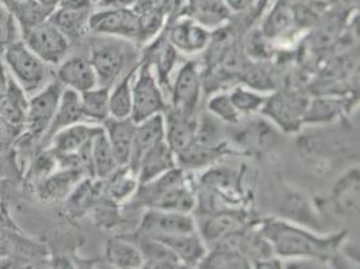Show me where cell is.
Listing matches in <instances>:
<instances>
[{
    "mask_svg": "<svg viewBox=\"0 0 360 269\" xmlns=\"http://www.w3.org/2000/svg\"><path fill=\"white\" fill-rule=\"evenodd\" d=\"M259 232L271 244L276 256L319 263L332 260L345 239V230L323 236L283 218L262 221Z\"/></svg>",
    "mask_w": 360,
    "mask_h": 269,
    "instance_id": "6da1fadb",
    "label": "cell"
},
{
    "mask_svg": "<svg viewBox=\"0 0 360 269\" xmlns=\"http://www.w3.org/2000/svg\"><path fill=\"white\" fill-rule=\"evenodd\" d=\"M137 201L147 209L175 210L191 213L195 210L196 196L184 177V170L175 167L147 183H140Z\"/></svg>",
    "mask_w": 360,
    "mask_h": 269,
    "instance_id": "7a4b0ae2",
    "label": "cell"
},
{
    "mask_svg": "<svg viewBox=\"0 0 360 269\" xmlns=\"http://www.w3.org/2000/svg\"><path fill=\"white\" fill-rule=\"evenodd\" d=\"M135 57V46L128 39L105 37L96 39L90 46V63L101 87L115 85Z\"/></svg>",
    "mask_w": 360,
    "mask_h": 269,
    "instance_id": "3957f363",
    "label": "cell"
},
{
    "mask_svg": "<svg viewBox=\"0 0 360 269\" xmlns=\"http://www.w3.org/2000/svg\"><path fill=\"white\" fill-rule=\"evenodd\" d=\"M1 56L7 70L26 93H32L44 85L46 63L23 41L18 39L7 46Z\"/></svg>",
    "mask_w": 360,
    "mask_h": 269,
    "instance_id": "277c9868",
    "label": "cell"
},
{
    "mask_svg": "<svg viewBox=\"0 0 360 269\" xmlns=\"http://www.w3.org/2000/svg\"><path fill=\"white\" fill-rule=\"evenodd\" d=\"M308 101L300 92L280 90L266 97L259 113L286 134L296 132L304 124Z\"/></svg>",
    "mask_w": 360,
    "mask_h": 269,
    "instance_id": "5b68a950",
    "label": "cell"
},
{
    "mask_svg": "<svg viewBox=\"0 0 360 269\" xmlns=\"http://www.w3.org/2000/svg\"><path fill=\"white\" fill-rule=\"evenodd\" d=\"M132 82V115L135 123L148 119L153 115L165 113L167 111L163 92L159 81L153 75L150 61L140 65L137 75H134Z\"/></svg>",
    "mask_w": 360,
    "mask_h": 269,
    "instance_id": "8992f818",
    "label": "cell"
},
{
    "mask_svg": "<svg viewBox=\"0 0 360 269\" xmlns=\"http://www.w3.org/2000/svg\"><path fill=\"white\" fill-rule=\"evenodd\" d=\"M22 38L31 51L46 65H60L66 58L70 49V41L49 19L22 31Z\"/></svg>",
    "mask_w": 360,
    "mask_h": 269,
    "instance_id": "52a82bcc",
    "label": "cell"
},
{
    "mask_svg": "<svg viewBox=\"0 0 360 269\" xmlns=\"http://www.w3.org/2000/svg\"><path fill=\"white\" fill-rule=\"evenodd\" d=\"M63 89L65 87L58 80H56L29 99V108L25 121V134L34 140L45 137L50 124L56 116Z\"/></svg>",
    "mask_w": 360,
    "mask_h": 269,
    "instance_id": "ba28073f",
    "label": "cell"
},
{
    "mask_svg": "<svg viewBox=\"0 0 360 269\" xmlns=\"http://www.w3.org/2000/svg\"><path fill=\"white\" fill-rule=\"evenodd\" d=\"M136 232L153 239L191 233L196 232L195 218L191 215V213L175 210L147 209Z\"/></svg>",
    "mask_w": 360,
    "mask_h": 269,
    "instance_id": "9c48e42d",
    "label": "cell"
},
{
    "mask_svg": "<svg viewBox=\"0 0 360 269\" xmlns=\"http://www.w3.org/2000/svg\"><path fill=\"white\" fill-rule=\"evenodd\" d=\"M89 30L98 35L131 41L141 35L143 22L140 16L131 10L113 8L90 14Z\"/></svg>",
    "mask_w": 360,
    "mask_h": 269,
    "instance_id": "30bf717a",
    "label": "cell"
},
{
    "mask_svg": "<svg viewBox=\"0 0 360 269\" xmlns=\"http://www.w3.org/2000/svg\"><path fill=\"white\" fill-rule=\"evenodd\" d=\"M196 223V232L206 245H212L227 236L246 229V215L238 209L218 210L207 215H200Z\"/></svg>",
    "mask_w": 360,
    "mask_h": 269,
    "instance_id": "8fae6325",
    "label": "cell"
},
{
    "mask_svg": "<svg viewBox=\"0 0 360 269\" xmlns=\"http://www.w3.org/2000/svg\"><path fill=\"white\" fill-rule=\"evenodd\" d=\"M200 89L202 80L198 63L188 61L175 75L172 85V108L186 113H195L200 99Z\"/></svg>",
    "mask_w": 360,
    "mask_h": 269,
    "instance_id": "7c38bea8",
    "label": "cell"
},
{
    "mask_svg": "<svg viewBox=\"0 0 360 269\" xmlns=\"http://www.w3.org/2000/svg\"><path fill=\"white\" fill-rule=\"evenodd\" d=\"M165 143L175 155L187 150L196 142L198 118L195 113H186L178 109L165 112Z\"/></svg>",
    "mask_w": 360,
    "mask_h": 269,
    "instance_id": "4fadbf2b",
    "label": "cell"
},
{
    "mask_svg": "<svg viewBox=\"0 0 360 269\" xmlns=\"http://www.w3.org/2000/svg\"><path fill=\"white\" fill-rule=\"evenodd\" d=\"M85 175L88 174L81 168H58L35 187V193L42 202L62 201L75 192Z\"/></svg>",
    "mask_w": 360,
    "mask_h": 269,
    "instance_id": "5bb4252c",
    "label": "cell"
},
{
    "mask_svg": "<svg viewBox=\"0 0 360 269\" xmlns=\"http://www.w3.org/2000/svg\"><path fill=\"white\" fill-rule=\"evenodd\" d=\"M57 80L65 88L78 93L98 87V78L89 58L82 56H75L62 61L57 70Z\"/></svg>",
    "mask_w": 360,
    "mask_h": 269,
    "instance_id": "9a60e30c",
    "label": "cell"
},
{
    "mask_svg": "<svg viewBox=\"0 0 360 269\" xmlns=\"http://www.w3.org/2000/svg\"><path fill=\"white\" fill-rule=\"evenodd\" d=\"M210 39V31L195 19H181L176 22L168 35V42L176 50L187 54L207 49Z\"/></svg>",
    "mask_w": 360,
    "mask_h": 269,
    "instance_id": "2e32d148",
    "label": "cell"
},
{
    "mask_svg": "<svg viewBox=\"0 0 360 269\" xmlns=\"http://www.w3.org/2000/svg\"><path fill=\"white\" fill-rule=\"evenodd\" d=\"M165 139V113L153 115L148 119L136 123L132 155L128 167L135 173L141 156L153 147L155 144L163 142Z\"/></svg>",
    "mask_w": 360,
    "mask_h": 269,
    "instance_id": "e0dca14e",
    "label": "cell"
},
{
    "mask_svg": "<svg viewBox=\"0 0 360 269\" xmlns=\"http://www.w3.org/2000/svg\"><path fill=\"white\" fill-rule=\"evenodd\" d=\"M125 237L131 239L139 248L143 257V268L174 269L183 267L175 254L162 241L139 232Z\"/></svg>",
    "mask_w": 360,
    "mask_h": 269,
    "instance_id": "ac0fdd59",
    "label": "cell"
},
{
    "mask_svg": "<svg viewBox=\"0 0 360 269\" xmlns=\"http://www.w3.org/2000/svg\"><path fill=\"white\" fill-rule=\"evenodd\" d=\"M175 167H178L176 156L174 151L165 143V140H163L150 147V150L141 156L139 165L136 167L135 174L140 184L156 180Z\"/></svg>",
    "mask_w": 360,
    "mask_h": 269,
    "instance_id": "d6986e66",
    "label": "cell"
},
{
    "mask_svg": "<svg viewBox=\"0 0 360 269\" xmlns=\"http://www.w3.org/2000/svg\"><path fill=\"white\" fill-rule=\"evenodd\" d=\"M135 125V121L131 118L124 120L108 118L103 123V128L105 131L106 137L110 143V147L119 167H128L129 165L131 155H132Z\"/></svg>",
    "mask_w": 360,
    "mask_h": 269,
    "instance_id": "ffe728a7",
    "label": "cell"
},
{
    "mask_svg": "<svg viewBox=\"0 0 360 269\" xmlns=\"http://www.w3.org/2000/svg\"><path fill=\"white\" fill-rule=\"evenodd\" d=\"M100 128V125H91L90 123H78L66 127L51 137V150L60 155H78V152L93 140Z\"/></svg>",
    "mask_w": 360,
    "mask_h": 269,
    "instance_id": "44dd1931",
    "label": "cell"
},
{
    "mask_svg": "<svg viewBox=\"0 0 360 269\" xmlns=\"http://www.w3.org/2000/svg\"><path fill=\"white\" fill-rule=\"evenodd\" d=\"M165 244L178 257L183 267H196L207 254V245L198 232L156 239Z\"/></svg>",
    "mask_w": 360,
    "mask_h": 269,
    "instance_id": "7402d4cb",
    "label": "cell"
},
{
    "mask_svg": "<svg viewBox=\"0 0 360 269\" xmlns=\"http://www.w3.org/2000/svg\"><path fill=\"white\" fill-rule=\"evenodd\" d=\"M78 123H88L84 116L82 112V105H81V96L78 92L69 88H65L62 94H60V104L57 108L56 116L50 124V128L47 131L44 140L46 143H50L51 137L60 130L75 125Z\"/></svg>",
    "mask_w": 360,
    "mask_h": 269,
    "instance_id": "603a6c76",
    "label": "cell"
},
{
    "mask_svg": "<svg viewBox=\"0 0 360 269\" xmlns=\"http://www.w3.org/2000/svg\"><path fill=\"white\" fill-rule=\"evenodd\" d=\"M90 8L88 7H58L49 20L60 29L66 38L75 39L89 29Z\"/></svg>",
    "mask_w": 360,
    "mask_h": 269,
    "instance_id": "cb8c5ba5",
    "label": "cell"
},
{
    "mask_svg": "<svg viewBox=\"0 0 360 269\" xmlns=\"http://www.w3.org/2000/svg\"><path fill=\"white\" fill-rule=\"evenodd\" d=\"M29 108L27 93L10 75L7 89L0 99V116L14 124L25 125Z\"/></svg>",
    "mask_w": 360,
    "mask_h": 269,
    "instance_id": "d4e9b609",
    "label": "cell"
},
{
    "mask_svg": "<svg viewBox=\"0 0 360 269\" xmlns=\"http://www.w3.org/2000/svg\"><path fill=\"white\" fill-rule=\"evenodd\" d=\"M90 159L93 177L98 180H108L119 168L103 125L93 137Z\"/></svg>",
    "mask_w": 360,
    "mask_h": 269,
    "instance_id": "484cf974",
    "label": "cell"
},
{
    "mask_svg": "<svg viewBox=\"0 0 360 269\" xmlns=\"http://www.w3.org/2000/svg\"><path fill=\"white\" fill-rule=\"evenodd\" d=\"M105 254L108 263L115 268H143V257L139 248L125 236L109 239L106 242Z\"/></svg>",
    "mask_w": 360,
    "mask_h": 269,
    "instance_id": "4316f807",
    "label": "cell"
},
{
    "mask_svg": "<svg viewBox=\"0 0 360 269\" xmlns=\"http://www.w3.org/2000/svg\"><path fill=\"white\" fill-rule=\"evenodd\" d=\"M225 154L222 146H206L195 142L176 156V165L181 170H199L214 165Z\"/></svg>",
    "mask_w": 360,
    "mask_h": 269,
    "instance_id": "83f0119b",
    "label": "cell"
},
{
    "mask_svg": "<svg viewBox=\"0 0 360 269\" xmlns=\"http://www.w3.org/2000/svg\"><path fill=\"white\" fill-rule=\"evenodd\" d=\"M135 70L120 78L109 93V118L129 119L132 115V80Z\"/></svg>",
    "mask_w": 360,
    "mask_h": 269,
    "instance_id": "f1b7e54d",
    "label": "cell"
},
{
    "mask_svg": "<svg viewBox=\"0 0 360 269\" xmlns=\"http://www.w3.org/2000/svg\"><path fill=\"white\" fill-rule=\"evenodd\" d=\"M109 87H96L79 93L85 120L90 124L104 123L109 118Z\"/></svg>",
    "mask_w": 360,
    "mask_h": 269,
    "instance_id": "f546056e",
    "label": "cell"
},
{
    "mask_svg": "<svg viewBox=\"0 0 360 269\" xmlns=\"http://www.w3.org/2000/svg\"><path fill=\"white\" fill-rule=\"evenodd\" d=\"M343 101L336 97H316L308 101L304 124H330L342 115Z\"/></svg>",
    "mask_w": 360,
    "mask_h": 269,
    "instance_id": "4dcf8cb0",
    "label": "cell"
},
{
    "mask_svg": "<svg viewBox=\"0 0 360 269\" xmlns=\"http://www.w3.org/2000/svg\"><path fill=\"white\" fill-rule=\"evenodd\" d=\"M335 206L345 214L359 210V170H352L343 177L333 193Z\"/></svg>",
    "mask_w": 360,
    "mask_h": 269,
    "instance_id": "1f68e13d",
    "label": "cell"
},
{
    "mask_svg": "<svg viewBox=\"0 0 360 269\" xmlns=\"http://www.w3.org/2000/svg\"><path fill=\"white\" fill-rule=\"evenodd\" d=\"M203 182L206 189L219 195L224 201L234 199L237 195L240 194V190L238 189L240 177L233 170H229V168L210 170L203 177Z\"/></svg>",
    "mask_w": 360,
    "mask_h": 269,
    "instance_id": "d6a6232c",
    "label": "cell"
},
{
    "mask_svg": "<svg viewBox=\"0 0 360 269\" xmlns=\"http://www.w3.org/2000/svg\"><path fill=\"white\" fill-rule=\"evenodd\" d=\"M139 187V180L129 167H119L108 178V194L115 202H122L135 194Z\"/></svg>",
    "mask_w": 360,
    "mask_h": 269,
    "instance_id": "836d02e7",
    "label": "cell"
},
{
    "mask_svg": "<svg viewBox=\"0 0 360 269\" xmlns=\"http://www.w3.org/2000/svg\"><path fill=\"white\" fill-rule=\"evenodd\" d=\"M194 19L205 27L219 25L227 18V8L224 0H190Z\"/></svg>",
    "mask_w": 360,
    "mask_h": 269,
    "instance_id": "e575fe53",
    "label": "cell"
},
{
    "mask_svg": "<svg viewBox=\"0 0 360 269\" xmlns=\"http://www.w3.org/2000/svg\"><path fill=\"white\" fill-rule=\"evenodd\" d=\"M252 264L238 252L222 248H212L205 256L199 267L202 268H249Z\"/></svg>",
    "mask_w": 360,
    "mask_h": 269,
    "instance_id": "d590c367",
    "label": "cell"
},
{
    "mask_svg": "<svg viewBox=\"0 0 360 269\" xmlns=\"http://www.w3.org/2000/svg\"><path fill=\"white\" fill-rule=\"evenodd\" d=\"M312 208L309 206L308 201L302 198V195L296 193H289L284 198L281 204V214L285 217L284 220L290 223H301L308 224L315 223L317 224L315 214H312Z\"/></svg>",
    "mask_w": 360,
    "mask_h": 269,
    "instance_id": "8d00e7d4",
    "label": "cell"
},
{
    "mask_svg": "<svg viewBox=\"0 0 360 269\" xmlns=\"http://www.w3.org/2000/svg\"><path fill=\"white\" fill-rule=\"evenodd\" d=\"M58 168L60 167H58L56 152L50 147L49 150L42 151L34 158L26 174V182L35 189L42 180H45L49 175H51Z\"/></svg>",
    "mask_w": 360,
    "mask_h": 269,
    "instance_id": "74e56055",
    "label": "cell"
},
{
    "mask_svg": "<svg viewBox=\"0 0 360 269\" xmlns=\"http://www.w3.org/2000/svg\"><path fill=\"white\" fill-rule=\"evenodd\" d=\"M293 22H295L293 10L289 7V4L286 1L281 0L271 10L270 15L268 16V19L265 22L264 31L269 38H276L289 30L290 26L293 25Z\"/></svg>",
    "mask_w": 360,
    "mask_h": 269,
    "instance_id": "f35d334b",
    "label": "cell"
},
{
    "mask_svg": "<svg viewBox=\"0 0 360 269\" xmlns=\"http://www.w3.org/2000/svg\"><path fill=\"white\" fill-rule=\"evenodd\" d=\"M176 51L178 50L167 41L158 46V49L153 50L152 58L147 60L150 61L152 66L156 68L162 85H169V75L176 63Z\"/></svg>",
    "mask_w": 360,
    "mask_h": 269,
    "instance_id": "ab89813d",
    "label": "cell"
},
{
    "mask_svg": "<svg viewBox=\"0 0 360 269\" xmlns=\"http://www.w3.org/2000/svg\"><path fill=\"white\" fill-rule=\"evenodd\" d=\"M224 128L221 120L212 116L210 112L205 113L200 119H198L196 128V142L206 146H222Z\"/></svg>",
    "mask_w": 360,
    "mask_h": 269,
    "instance_id": "60d3db41",
    "label": "cell"
},
{
    "mask_svg": "<svg viewBox=\"0 0 360 269\" xmlns=\"http://www.w3.org/2000/svg\"><path fill=\"white\" fill-rule=\"evenodd\" d=\"M229 96L236 109L240 112V115H250L259 112L266 100V96L258 93V90L246 89L242 87L236 88L231 93H229Z\"/></svg>",
    "mask_w": 360,
    "mask_h": 269,
    "instance_id": "b9f144b4",
    "label": "cell"
},
{
    "mask_svg": "<svg viewBox=\"0 0 360 269\" xmlns=\"http://www.w3.org/2000/svg\"><path fill=\"white\" fill-rule=\"evenodd\" d=\"M207 111L217 119L224 121L226 124L237 125L240 124V112L231 103L229 93H218L212 96L207 103Z\"/></svg>",
    "mask_w": 360,
    "mask_h": 269,
    "instance_id": "7bdbcfd3",
    "label": "cell"
},
{
    "mask_svg": "<svg viewBox=\"0 0 360 269\" xmlns=\"http://www.w3.org/2000/svg\"><path fill=\"white\" fill-rule=\"evenodd\" d=\"M19 30L15 16L0 1V56L7 46L19 39Z\"/></svg>",
    "mask_w": 360,
    "mask_h": 269,
    "instance_id": "ee69618b",
    "label": "cell"
},
{
    "mask_svg": "<svg viewBox=\"0 0 360 269\" xmlns=\"http://www.w3.org/2000/svg\"><path fill=\"white\" fill-rule=\"evenodd\" d=\"M25 134V125L14 124L0 116V152L13 150Z\"/></svg>",
    "mask_w": 360,
    "mask_h": 269,
    "instance_id": "f6af8a7d",
    "label": "cell"
},
{
    "mask_svg": "<svg viewBox=\"0 0 360 269\" xmlns=\"http://www.w3.org/2000/svg\"><path fill=\"white\" fill-rule=\"evenodd\" d=\"M20 177V165L16 162L14 149L0 152V180H16Z\"/></svg>",
    "mask_w": 360,
    "mask_h": 269,
    "instance_id": "bcb514c9",
    "label": "cell"
},
{
    "mask_svg": "<svg viewBox=\"0 0 360 269\" xmlns=\"http://www.w3.org/2000/svg\"><path fill=\"white\" fill-rule=\"evenodd\" d=\"M14 229H15V225L11 221L7 210L3 208V205H0V244L6 242L10 233L14 232Z\"/></svg>",
    "mask_w": 360,
    "mask_h": 269,
    "instance_id": "7dc6e473",
    "label": "cell"
},
{
    "mask_svg": "<svg viewBox=\"0 0 360 269\" xmlns=\"http://www.w3.org/2000/svg\"><path fill=\"white\" fill-rule=\"evenodd\" d=\"M8 80H10V75H8V70L4 65V62L0 60V99L1 96L4 94V92L7 89V84H8Z\"/></svg>",
    "mask_w": 360,
    "mask_h": 269,
    "instance_id": "c3c4849f",
    "label": "cell"
},
{
    "mask_svg": "<svg viewBox=\"0 0 360 269\" xmlns=\"http://www.w3.org/2000/svg\"><path fill=\"white\" fill-rule=\"evenodd\" d=\"M38 3H41L47 10H50L51 13H54L58 7H60V0H37Z\"/></svg>",
    "mask_w": 360,
    "mask_h": 269,
    "instance_id": "681fc988",
    "label": "cell"
},
{
    "mask_svg": "<svg viewBox=\"0 0 360 269\" xmlns=\"http://www.w3.org/2000/svg\"><path fill=\"white\" fill-rule=\"evenodd\" d=\"M4 6H11V4H18V3H25V1H30V0H0Z\"/></svg>",
    "mask_w": 360,
    "mask_h": 269,
    "instance_id": "f907efd6",
    "label": "cell"
},
{
    "mask_svg": "<svg viewBox=\"0 0 360 269\" xmlns=\"http://www.w3.org/2000/svg\"><path fill=\"white\" fill-rule=\"evenodd\" d=\"M4 254H6V249H4V246H1V244H0V260L4 257Z\"/></svg>",
    "mask_w": 360,
    "mask_h": 269,
    "instance_id": "816d5d0a",
    "label": "cell"
},
{
    "mask_svg": "<svg viewBox=\"0 0 360 269\" xmlns=\"http://www.w3.org/2000/svg\"><path fill=\"white\" fill-rule=\"evenodd\" d=\"M3 182H4V180H0V186H1V184H3Z\"/></svg>",
    "mask_w": 360,
    "mask_h": 269,
    "instance_id": "f5cc1de1",
    "label": "cell"
}]
</instances>
